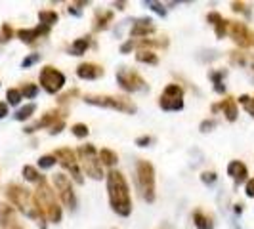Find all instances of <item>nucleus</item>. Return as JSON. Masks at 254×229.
Here are the masks:
<instances>
[{
	"label": "nucleus",
	"instance_id": "9b49d317",
	"mask_svg": "<svg viewBox=\"0 0 254 229\" xmlns=\"http://www.w3.org/2000/svg\"><path fill=\"white\" fill-rule=\"evenodd\" d=\"M54 185H56V191H58V195L64 201L65 206L73 210L76 206V197L75 191H73V185H71V179L67 178L65 174H56L54 176Z\"/></svg>",
	"mask_w": 254,
	"mask_h": 229
},
{
	"label": "nucleus",
	"instance_id": "473e14b6",
	"mask_svg": "<svg viewBox=\"0 0 254 229\" xmlns=\"http://www.w3.org/2000/svg\"><path fill=\"white\" fill-rule=\"evenodd\" d=\"M56 163H58V161H56L54 155H44V157L38 159V166H40V168H52Z\"/></svg>",
	"mask_w": 254,
	"mask_h": 229
},
{
	"label": "nucleus",
	"instance_id": "7ed1b4c3",
	"mask_svg": "<svg viewBox=\"0 0 254 229\" xmlns=\"http://www.w3.org/2000/svg\"><path fill=\"white\" fill-rule=\"evenodd\" d=\"M4 191H6L8 201H10L13 206H17L25 216L33 218V220H44L42 214L38 212L35 197H33L25 187H21V185H17V183H8Z\"/></svg>",
	"mask_w": 254,
	"mask_h": 229
},
{
	"label": "nucleus",
	"instance_id": "4c0bfd02",
	"mask_svg": "<svg viewBox=\"0 0 254 229\" xmlns=\"http://www.w3.org/2000/svg\"><path fill=\"white\" fill-rule=\"evenodd\" d=\"M214 126H216V120H214V118H210V120H203V122H201V132H210Z\"/></svg>",
	"mask_w": 254,
	"mask_h": 229
},
{
	"label": "nucleus",
	"instance_id": "6e6552de",
	"mask_svg": "<svg viewBox=\"0 0 254 229\" xmlns=\"http://www.w3.org/2000/svg\"><path fill=\"white\" fill-rule=\"evenodd\" d=\"M159 105L165 111H180L184 109V90L178 84H168L159 98Z\"/></svg>",
	"mask_w": 254,
	"mask_h": 229
},
{
	"label": "nucleus",
	"instance_id": "393cba45",
	"mask_svg": "<svg viewBox=\"0 0 254 229\" xmlns=\"http://www.w3.org/2000/svg\"><path fill=\"white\" fill-rule=\"evenodd\" d=\"M23 178L27 181H33V183H40L44 179V176H40V172L35 166H23Z\"/></svg>",
	"mask_w": 254,
	"mask_h": 229
},
{
	"label": "nucleus",
	"instance_id": "58836bf2",
	"mask_svg": "<svg viewBox=\"0 0 254 229\" xmlns=\"http://www.w3.org/2000/svg\"><path fill=\"white\" fill-rule=\"evenodd\" d=\"M201 179H203L204 183H214V181H216V174H214V172H203V174H201Z\"/></svg>",
	"mask_w": 254,
	"mask_h": 229
},
{
	"label": "nucleus",
	"instance_id": "72a5a7b5",
	"mask_svg": "<svg viewBox=\"0 0 254 229\" xmlns=\"http://www.w3.org/2000/svg\"><path fill=\"white\" fill-rule=\"evenodd\" d=\"M12 35H13L12 27L8 25V23H4L2 29H0V42H8L12 38Z\"/></svg>",
	"mask_w": 254,
	"mask_h": 229
},
{
	"label": "nucleus",
	"instance_id": "b1692460",
	"mask_svg": "<svg viewBox=\"0 0 254 229\" xmlns=\"http://www.w3.org/2000/svg\"><path fill=\"white\" fill-rule=\"evenodd\" d=\"M136 59H138L140 63H147V65H157V63H159L157 54H153L151 50H138V54H136Z\"/></svg>",
	"mask_w": 254,
	"mask_h": 229
},
{
	"label": "nucleus",
	"instance_id": "412c9836",
	"mask_svg": "<svg viewBox=\"0 0 254 229\" xmlns=\"http://www.w3.org/2000/svg\"><path fill=\"white\" fill-rule=\"evenodd\" d=\"M58 19H60V15H58L56 10H42V12H38V21H40V25L52 27L58 23Z\"/></svg>",
	"mask_w": 254,
	"mask_h": 229
},
{
	"label": "nucleus",
	"instance_id": "a19ab883",
	"mask_svg": "<svg viewBox=\"0 0 254 229\" xmlns=\"http://www.w3.org/2000/svg\"><path fill=\"white\" fill-rule=\"evenodd\" d=\"M231 61H233V63L243 65V63H245V56H243V54H239V52H231Z\"/></svg>",
	"mask_w": 254,
	"mask_h": 229
},
{
	"label": "nucleus",
	"instance_id": "6ab92c4d",
	"mask_svg": "<svg viewBox=\"0 0 254 229\" xmlns=\"http://www.w3.org/2000/svg\"><path fill=\"white\" fill-rule=\"evenodd\" d=\"M220 109L224 111V114H226V118H228L229 122L237 120V114H239V111H237V103H235V100H233V98H226V100H222V103H220Z\"/></svg>",
	"mask_w": 254,
	"mask_h": 229
},
{
	"label": "nucleus",
	"instance_id": "f8f14e48",
	"mask_svg": "<svg viewBox=\"0 0 254 229\" xmlns=\"http://www.w3.org/2000/svg\"><path fill=\"white\" fill-rule=\"evenodd\" d=\"M228 33L229 37L233 38V42L241 48H249L253 44V33L249 31V27L245 23H237V21H228Z\"/></svg>",
	"mask_w": 254,
	"mask_h": 229
},
{
	"label": "nucleus",
	"instance_id": "0eeeda50",
	"mask_svg": "<svg viewBox=\"0 0 254 229\" xmlns=\"http://www.w3.org/2000/svg\"><path fill=\"white\" fill-rule=\"evenodd\" d=\"M38 80H40V86L46 90L48 94H58L60 90L64 88L65 75L62 73V71H58L56 67H52V65H46V67L40 71V76H38Z\"/></svg>",
	"mask_w": 254,
	"mask_h": 229
},
{
	"label": "nucleus",
	"instance_id": "c03bdc74",
	"mask_svg": "<svg viewBox=\"0 0 254 229\" xmlns=\"http://www.w3.org/2000/svg\"><path fill=\"white\" fill-rule=\"evenodd\" d=\"M132 48H136V40H132V38H130L127 44H123V46H121V52H123V54H128Z\"/></svg>",
	"mask_w": 254,
	"mask_h": 229
},
{
	"label": "nucleus",
	"instance_id": "f704fd0d",
	"mask_svg": "<svg viewBox=\"0 0 254 229\" xmlns=\"http://www.w3.org/2000/svg\"><path fill=\"white\" fill-rule=\"evenodd\" d=\"M145 6H149V8H151L153 12H157V13H159V15H163V17H165V15H166L165 6H163L161 2H153V0H147V2H145Z\"/></svg>",
	"mask_w": 254,
	"mask_h": 229
},
{
	"label": "nucleus",
	"instance_id": "c756f323",
	"mask_svg": "<svg viewBox=\"0 0 254 229\" xmlns=\"http://www.w3.org/2000/svg\"><path fill=\"white\" fill-rule=\"evenodd\" d=\"M21 92V96H25V98H37V94H38V86L37 84H31V82H27V84H23V88L19 90Z\"/></svg>",
	"mask_w": 254,
	"mask_h": 229
},
{
	"label": "nucleus",
	"instance_id": "ea45409f",
	"mask_svg": "<svg viewBox=\"0 0 254 229\" xmlns=\"http://www.w3.org/2000/svg\"><path fill=\"white\" fill-rule=\"evenodd\" d=\"M231 8H233V12L249 13V10H247V4H245V2H233V4H231Z\"/></svg>",
	"mask_w": 254,
	"mask_h": 229
},
{
	"label": "nucleus",
	"instance_id": "8fccbe9b",
	"mask_svg": "<svg viewBox=\"0 0 254 229\" xmlns=\"http://www.w3.org/2000/svg\"><path fill=\"white\" fill-rule=\"evenodd\" d=\"M235 212H237V214H241V212H243V204H235Z\"/></svg>",
	"mask_w": 254,
	"mask_h": 229
},
{
	"label": "nucleus",
	"instance_id": "9d476101",
	"mask_svg": "<svg viewBox=\"0 0 254 229\" xmlns=\"http://www.w3.org/2000/svg\"><path fill=\"white\" fill-rule=\"evenodd\" d=\"M54 157H56V161L64 166L65 170H69V172H71V176H73V179H75L76 183H82V181H84V178H82V172H80V168H78L76 155H75V151H73V149H69V147L58 149V151L54 153Z\"/></svg>",
	"mask_w": 254,
	"mask_h": 229
},
{
	"label": "nucleus",
	"instance_id": "49530a36",
	"mask_svg": "<svg viewBox=\"0 0 254 229\" xmlns=\"http://www.w3.org/2000/svg\"><path fill=\"white\" fill-rule=\"evenodd\" d=\"M8 114V105L4 102H0V118H4Z\"/></svg>",
	"mask_w": 254,
	"mask_h": 229
},
{
	"label": "nucleus",
	"instance_id": "f257e3e1",
	"mask_svg": "<svg viewBox=\"0 0 254 229\" xmlns=\"http://www.w3.org/2000/svg\"><path fill=\"white\" fill-rule=\"evenodd\" d=\"M107 193H109V203L111 208L119 216H130L132 212V201H130V189L125 176L117 170H111L107 174Z\"/></svg>",
	"mask_w": 254,
	"mask_h": 229
},
{
	"label": "nucleus",
	"instance_id": "e433bc0d",
	"mask_svg": "<svg viewBox=\"0 0 254 229\" xmlns=\"http://www.w3.org/2000/svg\"><path fill=\"white\" fill-rule=\"evenodd\" d=\"M151 141H153L151 136H140V138L136 140V145H138V147H147V145H151Z\"/></svg>",
	"mask_w": 254,
	"mask_h": 229
},
{
	"label": "nucleus",
	"instance_id": "ddd939ff",
	"mask_svg": "<svg viewBox=\"0 0 254 229\" xmlns=\"http://www.w3.org/2000/svg\"><path fill=\"white\" fill-rule=\"evenodd\" d=\"M48 33H50V27L37 25L35 29H19V31H17V37H19L21 42H25V44H33L37 38L46 37Z\"/></svg>",
	"mask_w": 254,
	"mask_h": 229
},
{
	"label": "nucleus",
	"instance_id": "2eb2a0df",
	"mask_svg": "<svg viewBox=\"0 0 254 229\" xmlns=\"http://www.w3.org/2000/svg\"><path fill=\"white\" fill-rule=\"evenodd\" d=\"M58 120H62V114H60V111L56 109V111H48V113L44 114L42 118H38L35 124H31V126L25 128L27 134H33L35 130H38V128H52Z\"/></svg>",
	"mask_w": 254,
	"mask_h": 229
},
{
	"label": "nucleus",
	"instance_id": "423d86ee",
	"mask_svg": "<svg viewBox=\"0 0 254 229\" xmlns=\"http://www.w3.org/2000/svg\"><path fill=\"white\" fill-rule=\"evenodd\" d=\"M78 157H80V161H82L84 172L88 174L90 178H94V179L103 178L102 163H100V157H98V151H96L94 145H80Z\"/></svg>",
	"mask_w": 254,
	"mask_h": 229
},
{
	"label": "nucleus",
	"instance_id": "bb28decb",
	"mask_svg": "<svg viewBox=\"0 0 254 229\" xmlns=\"http://www.w3.org/2000/svg\"><path fill=\"white\" fill-rule=\"evenodd\" d=\"M37 111V105L35 103H29L25 107H21V109H17V113H15V120H27V118H31V114Z\"/></svg>",
	"mask_w": 254,
	"mask_h": 229
},
{
	"label": "nucleus",
	"instance_id": "a878e982",
	"mask_svg": "<svg viewBox=\"0 0 254 229\" xmlns=\"http://www.w3.org/2000/svg\"><path fill=\"white\" fill-rule=\"evenodd\" d=\"M193 222H195V228L197 229H212L210 218L204 216L203 212H195V214H193Z\"/></svg>",
	"mask_w": 254,
	"mask_h": 229
},
{
	"label": "nucleus",
	"instance_id": "20e7f679",
	"mask_svg": "<svg viewBox=\"0 0 254 229\" xmlns=\"http://www.w3.org/2000/svg\"><path fill=\"white\" fill-rule=\"evenodd\" d=\"M136 181L143 201L153 203L155 201V168L147 161H138L136 165Z\"/></svg>",
	"mask_w": 254,
	"mask_h": 229
},
{
	"label": "nucleus",
	"instance_id": "603ef678",
	"mask_svg": "<svg viewBox=\"0 0 254 229\" xmlns=\"http://www.w3.org/2000/svg\"><path fill=\"white\" fill-rule=\"evenodd\" d=\"M253 69H254V61H253Z\"/></svg>",
	"mask_w": 254,
	"mask_h": 229
},
{
	"label": "nucleus",
	"instance_id": "a211bd4d",
	"mask_svg": "<svg viewBox=\"0 0 254 229\" xmlns=\"http://www.w3.org/2000/svg\"><path fill=\"white\" fill-rule=\"evenodd\" d=\"M206 21L214 25L218 38H224V35L228 33V21H226V19H224L220 13H218V12H210L208 15H206Z\"/></svg>",
	"mask_w": 254,
	"mask_h": 229
},
{
	"label": "nucleus",
	"instance_id": "dca6fc26",
	"mask_svg": "<svg viewBox=\"0 0 254 229\" xmlns=\"http://www.w3.org/2000/svg\"><path fill=\"white\" fill-rule=\"evenodd\" d=\"M76 75L82 80H96V78L103 76V67L96 63H80L76 67Z\"/></svg>",
	"mask_w": 254,
	"mask_h": 229
},
{
	"label": "nucleus",
	"instance_id": "3c124183",
	"mask_svg": "<svg viewBox=\"0 0 254 229\" xmlns=\"http://www.w3.org/2000/svg\"><path fill=\"white\" fill-rule=\"evenodd\" d=\"M12 229H21V228H12Z\"/></svg>",
	"mask_w": 254,
	"mask_h": 229
},
{
	"label": "nucleus",
	"instance_id": "4be33fe9",
	"mask_svg": "<svg viewBox=\"0 0 254 229\" xmlns=\"http://www.w3.org/2000/svg\"><path fill=\"white\" fill-rule=\"evenodd\" d=\"M98 157H100V163L105 166H113L119 163V155L111 149H102V151L98 153Z\"/></svg>",
	"mask_w": 254,
	"mask_h": 229
},
{
	"label": "nucleus",
	"instance_id": "f3484780",
	"mask_svg": "<svg viewBox=\"0 0 254 229\" xmlns=\"http://www.w3.org/2000/svg\"><path fill=\"white\" fill-rule=\"evenodd\" d=\"M228 176H231L233 181L239 185V183H243V181L247 179L249 170H247V166L243 165L241 161H231V163L228 165Z\"/></svg>",
	"mask_w": 254,
	"mask_h": 229
},
{
	"label": "nucleus",
	"instance_id": "37998d69",
	"mask_svg": "<svg viewBox=\"0 0 254 229\" xmlns=\"http://www.w3.org/2000/svg\"><path fill=\"white\" fill-rule=\"evenodd\" d=\"M245 105V109H247V113L251 114V116H254V98H249L247 102L243 103Z\"/></svg>",
	"mask_w": 254,
	"mask_h": 229
},
{
	"label": "nucleus",
	"instance_id": "cd10ccee",
	"mask_svg": "<svg viewBox=\"0 0 254 229\" xmlns=\"http://www.w3.org/2000/svg\"><path fill=\"white\" fill-rule=\"evenodd\" d=\"M111 19H113V12H103L102 15H98L96 25H94V31H103V29H107V25H109Z\"/></svg>",
	"mask_w": 254,
	"mask_h": 229
},
{
	"label": "nucleus",
	"instance_id": "c9c22d12",
	"mask_svg": "<svg viewBox=\"0 0 254 229\" xmlns=\"http://www.w3.org/2000/svg\"><path fill=\"white\" fill-rule=\"evenodd\" d=\"M37 61H40V54H29L25 59L21 61V67H23V69H29L31 65H35Z\"/></svg>",
	"mask_w": 254,
	"mask_h": 229
},
{
	"label": "nucleus",
	"instance_id": "39448f33",
	"mask_svg": "<svg viewBox=\"0 0 254 229\" xmlns=\"http://www.w3.org/2000/svg\"><path fill=\"white\" fill-rule=\"evenodd\" d=\"M84 102L96 107H105V109H115L123 113H136V105L127 100V98H115V96H86Z\"/></svg>",
	"mask_w": 254,
	"mask_h": 229
},
{
	"label": "nucleus",
	"instance_id": "aec40b11",
	"mask_svg": "<svg viewBox=\"0 0 254 229\" xmlns=\"http://www.w3.org/2000/svg\"><path fill=\"white\" fill-rule=\"evenodd\" d=\"M13 222H15V212H13V208L10 204L0 203V226H2V228H10V226H13Z\"/></svg>",
	"mask_w": 254,
	"mask_h": 229
},
{
	"label": "nucleus",
	"instance_id": "1a4fd4ad",
	"mask_svg": "<svg viewBox=\"0 0 254 229\" xmlns=\"http://www.w3.org/2000/svg\"><path fill=\"white\" fill-rule=\"evenodd\" d=\"M117 82H119V86L125 90V92H140V90L147 88L145 80L136 71L127 69V67H121L117 71Z\"/></svg>",
	"mask_w": 254,
	"mask_h": 229
},
{
	"label": "nucleus",
	"instance_id": "c85d7f7f",
	"mask_svg": "<svg viewBox=\"0 0 254 229\" xmlns=\"http://www.w3.org/2000/svg\"><path fill=\"white\" fill-rule=\"evenodd\" d=\"M21 92L17 88H10L8 92H6V100H8V103L10 105H19V102H21Z\"/></svg>",
	"mask_w": 254,
	"mask_h": 229
},
{
	"label": "nucleus",
	"instance_id": "5701e85b",
	"mask_svg": "<svg viewBox=\"0 0 254 229\" xmlns=\"http://www.w3.org/2000/svg\"><path fill=\"white\" fill-rule=\"evenodd\" d=\"M88 46H90V38L88 37L76 38L75 42L71 44V54H73V56H82L84 52L88 50Z\"/></svg>",
	"mask_w": 254,
	"mask_h": 229
},
{
	"label": "nucleus",
	"instance_id": "de8ad7c7",
	"mask_svg": "<svg viewBox=\"0 0 254 229\" xmlns=\"http://www.w3.org/2000/svg\"><path fill=\"white\" fill-rule=\"evenodd\" d=\"M67 12L73 13V15H80V10L76 8V4H73V6H69V8H67Z\"/></svg>",
	"mask_w": 254,
	"mask_h": 229
},
{
	"label": "nucleus",
	"instance_id": "f03ea898",
	"mask_svg": "<svg viewBox=\"0 0 254 229\" xmlns=\"http://www.w3.org/2000/svg\"><path fill=\"white\" fill-rule=\"evenodd\" d=\"M35 203H37L38 212L42 214L44 220H48L52 224H60L62 222V206L56 201V195L50 189V185L46 183V179H42L38 183L37 191H35Z\"/></svg>",
	"mask_w": 254,
	"mask_h": 229
},
{
	"label": "nucleus",
	"instance_id": "09e8293b",
	"mask_svg": "<svg viewBox=\"0 0 254 229\" xmlns=\"http://www.w3.org/2000/svg\"><path fill=\"white\" fill-rule=\"evenodd\" d=\"M115 8L117 10H125V2H115Z\"/></svg>",
	"mask_w": 254,
	"mask_h": 229
},
{
	"label": "nucleus",
	"instance_id": "4468645a",
	"mask_svg": "<svg viewBox=\"0 0 254 229\" xmlns=\"http://www.w3.org/2000/svg\"><path fill=\"white\" fill-rule=\"evenodd\" d=\"M155 33V25H153L151 19L147 17H141V19H136V23L130 31V37L132 38H147V35H153Z\"/></svg>",
	"mask_w": 254,
	"mask_h": 229
},
{
	"label": "nucleus",
	"instance_id": "2f4dec72",
	"mask_svg": "<svg viewBox=\"0 0 254 229\" xmlns=\"http://www.w3.org/2000/svg\"><path fill=\"white\" fill-rule=\"evenodd\" d=\"M212 80H214V90L218 94H224L226 92V86H222V76H224V71H218V73H212Z\"/></svg>",
	"mask_w": 254,
	"mask_h": 229
},
{
	"label": "nucleus",
	"instance_id": "7c9ffc66",
	"mask_svg": "<svg viewBox=\"0 0 254 229\" xmlns=\"http://www.w3.org/2000/svg\"><path fill=\"white\" fill-rule=\"evenodd\" d=\"M71 132L75 134L76 138H86V136L90 134L88 126H86V124H82V122H76V124H73V126H71Z\"/></svg>",
	"mask_w": 254,
	"mask_h": 229
},
{
	"label": "nucleus",
	"instance_id": "79ce46f5",
	"mask_svg": "<svg viewBox=\"0 0 254 229\" xmlns=\"http://www.w3.org/2000/svg\"><path fill=\"white\" fill-rule=\"evenodd\" d=\"M64 128H65V122H64V118H62V120H58V122L50 128V134H60Z\"/></svg>",
	"mask_w": 254,
	"mask_h": 229
},
{
	"label": "nucleus",
	"instance_id": "a18cd8bd",
	"mask_svg": "<svg viewBox=\"0 0 254 229\" xmlns=\"http://www.w3.org/2000/svg\"><path fill=\"white\" fill-rule=\"evenodd\" d=\"M245 191H247V197L254 199V178L247 181V189H245Z\"/></svg>",
	"mask_w": 254,
	"mask_h": 229
}]
</instances>
